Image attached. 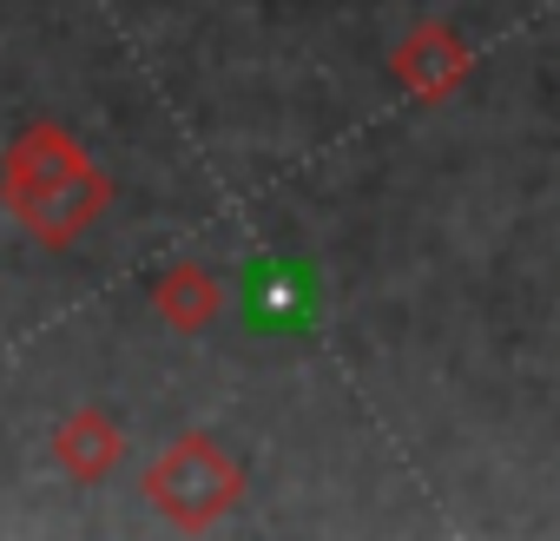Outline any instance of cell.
Masks as SVG:
<instances>
[{
	"mask_svg": "<svg viewBox=\"0 0 560 541\" xmlns=\"http://www.w3.org/2000/svg\"><path fill=\"white\" fill-rule=\"evenodd\" d=\"M475 73V47L448 27V21H416L396 47H389V80L416 100V106H442L468 87Z\"/></svg>",
	"mask_w": 560,
	"mask_h": 541,
	"instance_id": "3",
	"label": "cell"
},
{
	"mask_svg": "<svg viewBox=\"0 0 560 541\" xmlns=\"http://www.w3.org/2000/svg\"><path fill=\"white\" fill-rule=\"evenodd\" d=\"M0 211L40 251H73L113 211V179L60 119H34L0 152Z\"/></svg>",
	"mask_w": 560,
	"mask_h": 541,
	"instance_id": "1",
	"label": "cell"
},
{
	"mask_svg": "<svg viewBox=\"0 0 560 541\" xmlns=\"http://www.w3.org/2000/svg\"><path fill=\"white\" fill-rule=\"evenodd\" d=\"M152 311H159V324H172L178 337H205L218 318H224V285H218V270H205V264H172V270H159L152 278Z\"/></svg>",
	"mask_w": 560,
	"mask_h": 541,
	"instance_id": "5",
	"label": "cell"
},
{
	"mask_svg": "<svg viewBox=\"0 0 560 541\" xmlns=\"http://www.w3.org/2000/svg\"><path fill=\"white\" fill-rule=\"evenodd\" d=\"M54 462H60L80 488H100V482L126 462V429H119L106 410L80 403V410H67V416L54 423Z\"/></svg>",
	"mask_w": 560,
	"mask_h": 541,
	"instance_id": "4",
	"label": "cell"
},
{
	"mask_svg": "<svg viewBox=\"0 0 560 541\" xmlns=\"http://www.w3.org/2000/svg\"><path fill=\"white\" fill-rule=\"evenodd\" d=\"M145 502H152L172 528L205 534V528H218V521L244 502V462H237L218 436L185 429V436H172L165 456L145 469Z\"/></svg>",
	"mask_w": 560,
	"mask_h": 541,
	"instance_id": "2",
	"label": "cell"
}]
</instances>
